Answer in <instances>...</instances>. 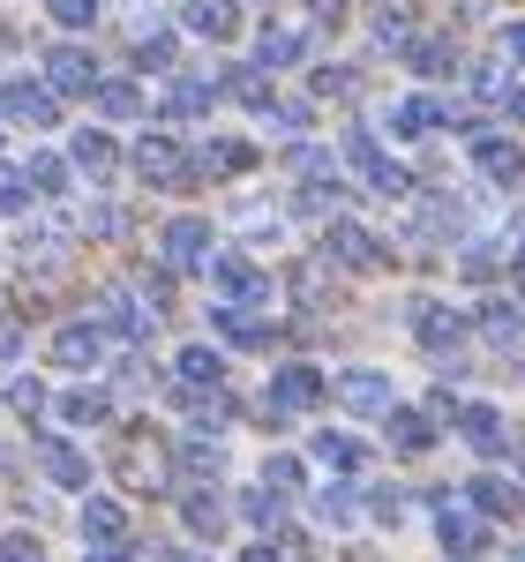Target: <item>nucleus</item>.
Wrapping results in <instances>:
<instances>
[{
    "instance_id": "obj_1",
    "label": "nucleus",
    "mask_w": 525,
    "mask_h": 562,
    "mask_svg": "<svg viewBox=\"0 0 525 562\" xmlns=\"http://www.w3.org/2000/svg\"><path fill=\"white\" fill-rule=\"evenodd\" d=\"M135 173L150 180V188H196V158H188V150H180L174 135H143V143H135Z\"/></svg>"
},
{
    "instance_id": "obj_2",
    "label": "nucleus",
    "mask_w": 525,
    "mask_h": 562,
    "mask_svg": "<svg viewBox=\"0 0 525 562\" xmlns=\"http://www.w3.org/2000/svg\"><path fill=\"white\" fill-rule=\"evenodd\" d=\"M323 256L338 262V270H383V262H391V256H383V240H376L368 225H346V217L323 233Z\"/></svg>"
},
{
    "instance_id": "obj_3",
    "label": "nucleus",
    "mask_w": 525,
    "mask_h": 562,
    "mask_svg": "<svg viewBox=\"0 0 525 562\" xmlns=\"http://www.w3.org/2000/svg\"><path fill=\"white\" fill-rule=\"evenodd\" d=\"M315 397H323V375H315L308 360H293V368H278V375H270V397H262V413L293 420V413H308Z\"/></svg>"
},
{
    "instance_id": "obj_4",
    "label": "nucleus",
    "mask_w": 525,
    "mask_h": 562,
    "mask_svg": "<svg viewBox=\"0 0 525 562\" xmlns=\"http://www.w3.org/2000/svg\"><path fill=\"white\" fill-rule=\"evenodd\" d=\"M121 480H129V487H158V480H166V442L150 428L121 435Z\"/></svg>"
},
{
    "instance_id": "obj_5",
    "label": "nucleus",
    "mask_w": 525,
    "mask_h": 562,
    "mask_svg": "<svg viewBox=\"0 0 525 562\" xmlns=\"http://www.w3.org/2000/svg\"><path fill=\"white\" fill-rule=\"evenodd\" d=\"M338 405H353V413H368V420H391L398 413V397H391V383L376 375V368H353V375H338Z\"/></svg>"
},
{
    "instance_id": "obj_6",
    "label": "nucleus",
    "mask_w": 525,
    "mask_h": 562,
    "mask_svg": "<svg viewBox=\"0 0 525 562\" xmlns=\"http://www.w3.org/2000/svg\"><path fill=\"white\" fill-rule=\"evenodd\" d=\"M211 285H219V301H225V307L270 301V285H262V270H256V262H241V256H211Z\"/></svg>"
},
{
    "instance_id": "obj_7",
    "label": "nucleus",
    "mask_w": 525,
    "mask_h": 562,
    "mask_svg": "<svg viewBox=\"0 0 525 562\" xmlns=\"http://www.w3.org/2000/svg\"><path fill=\"white\" fill-rule=\"evenodd\" d=\"M0 105H8L15 121H31V128H53V121H60V98H53V83H31V76H15V83L0 90Z\"/></svg>"
},
{
    "instance_id": "obj_8",
    "label": "nucleus",
    "mask_w": 525,
    "mask_h": 562,
    "mask_svg": "<svg viewBox=\"0 0 525 562\" xmlns=\"http://www.w3.org/2000/svg\"><path fill=\"white\" fill-rule=\"evenodd\" d=\"M166 262H174V270H211V225L174 217V225H166Z\"/></svg>"
},
{
    "instance_id": "obj_9",
    "label": "nucleus",
    "mask_w": 525,
    "mask_h": 562,
    "mask_svg": "<svg viewBox=\"0 0 525 562\" xmlns=\"http://www.w3.org/2000/svg\"><path fill=\"white\" fill-rule=\"evenodd\" d=\"M413 330H421V346H428V352H458V346H466V315H450L443 301L413 307Z\"/></svg>"
},
{
    "instance_id": "obj_10",
    "label": "nucleus",
    "mask_w": 525,
    "mask_h": 562,
    "mask_svg": "<svg viewBox=\"0 0 525 562\" xmlns=\"http://www.w3.org/2000/svg\"><path fill=\"white\" fill-rule=\"evenodd\" d=\"M346 158L360 166V180H368V188H391V195L405 188V173H398L391 158H383V143H376L368 128H353V135H346Z\"/></svg>"
},
{
    "instance_id": "obj_11",
    "label": "nucleus",
    "mask_w": 525,
    "mask_h": 562,
    "mask_svg": "<svg viewBox=\"0 0 525 562\" xmlns=\"http://www.w3.org/2000/svg\"><path fill=\"white\" fill-rule=\"evenodd\" d=\"M436 540H443V555H458V562H473V555H488V525L473 518V510H443V525H436Z\"/></svg>"
},
{
    "instance_id": "obj_12",
    "label": "nucleus",
    "mask_w": 525,
    "mask_h": 562,
    "mask_svg": "<svg viewBox=\"0 0 525 562\" xmlns=\"http://www.w3.org/2000/svg\"><path fill=\"white\" fill-rule=\"evenodd\" d=\"M53 360H60V368H98V360H105V330H98V323H68V330L53 338Z\"/></svg>"
},
{
    "instance_id": "obj_13",
    "label": "nucleus",
    "mask_w": 525,
    "mask_h": 562,
    "mask_svg": "<svg viewBox=\"0 0 525 562\" xmlns=\"http://www.w3.org/2000/svg\"><path fill=\"white\" fill-rule=\"evenodd\" d=\"M248 166H256V150L233 143V135H219V143L196 150V173H203V180H233V173H248Z\"/></svg>"
},
{
    "instance_id": "obj_14",
    "label": "nucleus",
    "mask_w": 525,
    "mask_h": 562,
    "mask_svg": "<svg viewBox=\"0 0 525 562\" xmlns=\"http://www.w3.org/2000/svg\"><path fill=\"white\" fill-rule=\"evenodd\" d=\"M45 76H53V90H98V60H90L83 45H53Z\"/></svg>"
},
{
    "instance_id": "obj_15",
    "label": "nucleus",
    "mask_w": 525,
    "mask_h": 562,
    "mask_svg": "<svg viewBox=\"0 0 525 562\" xmlns=\"http://www.w3.org/2000/svg\"><path fill=\"white\" fill-rule=\"evenodd\" d=\"M450 420H458V435H466L473 450H503V442H511V428H503V413H495V405H458Z\"/></svg>"
},
{
    "instance_id": "obj_16",
    "label": "nucleus",
    "mask_w": 525,
    "mask_h": 562,
    "mask_svg": "<svg viewBox=\"0 0 525 562\" xmlns=\"http://www.w3.org/2000/svg\"><path fill=\"white\" fill-rule=\"evenodd\" d=\"M188 31L211 38V45H225L233 31H241V8H233V0H188Z\"/></svg>"
},
{
    "instance_id": "obj_17",
    "label": "nucleus",
    "mask_w": 525,
    "mask_h": 562,
    "mask_svg": "<svg viewBox=\"0 0 525 562\" xmlns=\"http://www.w3.org/2000/svg\"><path fill=\"white\" fill-rule=\"evenodd\" d=\"M428 442H436V413H421V405H398V413H391V450L421 458Z\"/></svg>"
},
{
    "instance_id": "obj_18",
    "label": "nucleus",
    "mask_w": 525,
    "mask_h": 562,
    "mask_svg": "<svg viewBox=\"0 0 525 562\" xmlns=\"http://www.w3.org/2000/svg\"><path fill=\"white\" fill-rule=\"evenodd\" d=\"M473 166H481L488 180H518L525 173V150H518V143H503V135H473Z\"/></svg>"
},
{
    "instance_id": "obj_19",
    "label": "nucleus",
    "mask_w": 525,
    "mask_h": 562,
    "mask_svg": "<svg viewBox=\"0 0 525 562\" xmlns=\"http://www.w3.org/2000/svg\"><path fill=\"white\" fill-rule=\"evenodd\" d=\"M256 60H262V68H301V60H308V38H301V31H286V23H262Z\"/></svg>"
},
{
    "instance_id": "obj_20",
    "label": "nucleus",
    "mask_w": 525,
    "mask_h": 562,
    "mask_svg": "<svg viewBox=\"0 0 525 562\" xmlns=\"http://www.w3.org/2000/svg\"><path fill=\"white\" fill-rule=\"evenodd\" d=\"M83 540H90V548H129V518H121V503H83Z\"/></svg>"
},
{
    "instance_id": "obj_21",
    "label": "nucleus",
    "mask_w": 525,
    "mask_h": 562,
    "mask_svg": "<svg viewBox=\"0 0 525 562\" xmlns=\"http://www.w3.org/2000/svg\"><path fill=\"white\" fill-rule=\"evenodd\" d=\"M219 90H233L248 113H278V90H270V68H233Z\"/></svg>"
},
{
    "instance_id": "obj_22",
    "label": "nucleus",
    "mask_w": 525,
    "mask_h": 562,
    "mask_svg": "<svg viewBox=\"0 0 525 562\" xmlns=\"http://www.w3.org/2000/svg\"><path fill=\"white\" fill-rule=\"evenodd\" d=\"M45 480L53 487H90V458L76 442H45Z\"/></svg>"
},
{
    "instance_id": "obj_23",
    "label": "nucleus",
    "mask_w": 525,
    "mask_h": 562,
    "mask_svg": "<svg viewBox=\"0 0 525 562\" xmlns=\"http://www.w3.org/2000/svg\"><path fill=\"white\" fill-rule=\"evenodd\" d=\"M60 420H68V428H105V420H113V397H105V390H68V397H60Z\"/></svg>"
},
{
    "instance_id": "obj_24",
    "label": "nucleus",
    "mask_w": 525,
    "mask_h": 562,
    "mask_svg": "<svg viewBox=\"0 0 525 562\" xmlns=\"http://www.w3.org/2000/svg\"><path fill=\"white\" fill-rule=\"evenodd\" d=\"M211 323H219V338H233V346H278V330H270V323H256V315H241V307H219V315H211Z\"/></svg>"
},
{
    "instance_id": "obj_25",
    "label": "nucleus",
    "mask_w": 525,
    "mask_h": 562,
    "mask_svg": "<svg viewBox=\"0 0 525 562\" xmlns=\"http://www.w3.org/2000/svg\"><path fill=\"white\" fill-rule=\"evenodd\" d=\"M473 510H481V518H518V487L503 473H481L473 480Z\"/></svg>"
},
{
    "instance_id": "obj_26",
    "label": "nucleus",
    "mask_w": 525,
    "mask_h": 562,
    "mask_svg": "<svg viewBox=\"0 0 525 562\" xmlns=\"http://www.w3.org/2000/svg\"><path fill=\"white\" fill-rule=\"evenodd\" d=\"M428 128H443L436 98H398L391 105V135H428Z\"/></svg>"
},
{
    "instance_id": "obj_27",
    "label": "nucleus",
    "mask_w": 525,
    "mask_h": 562,
    "mask_svg": "<svg viewBox=\"0 0 525 562\" xmlns=\"http://www.w3.org/2000/svg\"><path fill=\"white\" fill-rule=\"evenodd\" d=\"M211 98H219V83H203V76H180L174 98H166V113H174V121H196V113H211Z\"/></svg>"
},
{
    "instance_id": "obj_28",
    "label": "nucleus",
    "mask_w": 525,
    "mask_h": 562,
    "mask_svg": "<svg viewBox=\"0 0 525 562\" xmlns=\"http://www.w3.org/2000/svg\"><path fill=\"white\" fill-rule=\"evenodd\" d=\"M405 60H413L421 76H450V68H458V45H450V38H413V45H405Z\"/></svg>"
},
{
    "instance_id": "obj_29",
    "label": "nucleus",
    "mask_w": 525,
    "mask_h": 562,
    "mask_svg": "<svg viewBox=\"0 0 525 562\" xmlns=\"http://www.w3.org/2000/svg\"><path fill=\"white\" fill-rule=\"evenodd\" d=\"M315 458H323V465H331V473H360V458H368V450H360V442H353V435H315Z\"/></svg>"
},
{
    "instance_id": "obj_30",
    "label": "nucleus",
    "mask_w": 525,
    "mask_h": 562,
    "mask_svg": "<svg viewBox=\"0 0 525 562\" xmlns=\"http://www.w3.org/2000/svg\"><path fill=\"white\" fill-rule=\"evenodd\" d=\"M98 113H105V121H135V113H150V105H143L135 83H98Z\"/></svg>"
},
{
    "instance_id": "obj_31",
    "label": "nucleus",
    "mask_w": 525,
    "mask_h": 562,
    "mask_svg": "<svg viewBox=\"0 0 525 562\" xmlns=\"http://www.w3.org/2000/svg\"><path fill=\"white\" fill-rule=\"evenodd\" d=\"M76 166H83L90 180H105V173H113V135L83 128V135H76Z\"/></svg>"
},
{
    "instance_id": "obj_32",
    "label": "nucleus",
    "mask_w": 525,
    "mask_h": 562,
    "mask_svg": "<svg viewBox=\"0 0 525 562\" xmlns=\"http://www.w3.org/2000/svg\"><path fill=\"white\" fill-rule=\"evenodd\" d=\"M31 195H38L31 166H0V211H31Z\"/></svg>"
},
{
    "instance_id": "obj_33",
    "label": "nucleus",
    "mask_w": 525,
    "mask_h": 562,
    "mask_svg": "<svg viewBox=\"0 0 525 562\" xmlns=\"http://www.w3.org/2000/svg\"><path fill=\"white\" fill-rule=\"evenodd\" d=\"M188 420H196V428H225V420H233L225 390H188Z\"/></svg>"
},
{
    "instance_id": "obj_34",
    "label": "nucleus",
    "mask_w": 525,
    "mask_h": 562,
    "mask_svg": "<svg viewBox=\"0 0 525 562\" xmlns=\"http://www.w3.org/2000/svg\"><path fill=\"white\" fill-rule=\"evenodd\" d=\"M180 375L196 390H219V352L211 346H180Z\"/></svg>"
},
{
    "instance_id": "obj_35",
    "label": "nucleus",
    "mask_w": 525,
    "mask_h": 562,
    "mask_svg": "<svg viewBox=\"0 0 525 562\" xmlns=\"http://www.w3.org/2000/svg\"><path fill=\"white\" fill-rule=\"evenodd\" d=\"M180 518L196 525V532H219V495H203V487H188V495H180Z\"/></svg>"
},
{
    "instance_id": "obj_36",
    "label": "nucleus",
    "mask_w": 525,
    "mask_h": 562,
    "mask_svg": "<svg viewBox=\"0 0 525 562\" xmlns=\"http://www.w3.org/2000/svg\"><path fill=\"white\" fill-rule=\"evenodd\" d=\"M135 68H174V31H143L135 38Z\"/></svg>"
},
{
    "instance_id": "obj_37",
    "label": "nucleus",
    "mask_w": 525,
    "mask_h": 562,
    "mask_svg": "<svg viewBox=\"0 0 525 562\" xmlns=\"http://www.w3.org/2000/svg\"><path fill=\"white\" fill-rule=\"evenodd\" d=\"M481 330L495 338V346H511V338H518V307H511V301H488L481 307Z\"/></svg>"
},
{
    "instance_id": "obj_38",
    "label": "nucleus",
    "mask_w": 525,
    "mask_h": 562,
    "mask_svg": "<svg viewBox=\"0 0 525 562\" xmlns=\"http://www.w3.org/2000/svg\"><path fill=\"white\" fill-rule=\"evenodd\" d=\"M241 510H248V525H262V532H278V525H286V510H278V495H270V487H256Z\"/></svg>"
},
{
    "instance_id": "obj_39",
    "label": "nucleus",
    "mask_w": 525,
    "mask_h": 562,
    "mask_svg": "<svg viewBox=\"0 0 525 562\" xmlns=\"http://www.w3.org/2000/svg\"><path fill=\"white\" fill-rule=\"evenodd\" d=\"M338 203H346V188H338V180H308V188H301V211H315V217L338 211Z\"/></svg>"
},
{
    "instance_id": "obj_40",
    "label": "nucleus",
    "mask_w": 525,
    "mask_h": 562,
    "mask_svg": "<svg viewBox=\"0 0 525 562\" xmlns=\"http://www.w3.org/2000/svg\"><path fill=\"white\" fill-rule=\"evenodd\" d=\"M262 487H270V495H293V487H301V458H270V465H262Z\"/></svg>"
},
{
    "instance_id": "obj_41",
    "label": "nucleus",
    "mask_w": 525,
    "mask_h": 562,
    "mask_svg": "<svg viewBox=\"0 0 525 562\" xmlns=\"http://www.w3.org/2000/svg\"><path fill=\"white\" fill-rule=\"evenodd\" d=\"M353 90H360L353 68H315V98H353Z\"/></svg>"
},
{
    "instance_id": "obj_42",
    "label": "nucleus",
    "mask_w": 525,
    "mask_h": 562,
    "mask_svg": "<svg viewBox=\"0 0 525 562\" xmlns=\"http://www.w3.org/2000/svg\"><path fill=\"white\" fill-rule=\"evenodd\" d=\"M53 8V23H68V31H83L90 15H98V0H45Z\"/></svg>"
},
{
    "instance_id": "obj_43",
    "label": "nucleus",
    "mask_w": 525,
    "mask_h": 562,
    "mask_svg": "<svg viewBox=\"0 0 525 562\" xmlns=\"http://www.w3.org/2000/svg\"><path fill=\"white\" fill-rule=\"evenodd\" d=\"M180 465H188V480H219V450L188 442V450H180Z\"/></svg>"
},
{
    "instance_id": "obj_44",
    "label": "nucleus",
    "mask_w": 525,
    "mask_h": 562,
    "mask_svg": "<svg viewBox=\"0 0 525 562\" xmlns=\"http://www.w3.org/2000/svg\"><path fill=\"white\" fill-rule=\"evenodd\" d=\"M315 510H323V525H353V510H360V503H353L346 487H331V495H323Z\"/></svg>"
},
{
    "instance_id": "obj_45",
    "label": "nucleus",
    "mask_w": 525,
    "mask_h": 562,
    "mask_svg": "<svg viewBox=\"0 0 525 562\" xmlns=\"http://www.w3.org/2000/svg\"><path fill=\"white\" fill-rule=\"evenodd\" d=\"M0 562H45V548L23 540V532H8V540H0Z\"/></svg>"
},
{
    "instance_id": "obj_46",
    "label": "nucleus",
    "mask_w": 525,
    "mask_h": 562,
    "mask_svg": "<svg viewBox=\"0 0 525 562\" xmlns=\"http://www.w3.org/2000/svg\"><path fill=\"white\" fill-rule=\"evenodd\" d=\"M15 413L38 420V413H45V383H15Z\"/></svg>"
},
{
    "instance_id": "obj_47",
    "label": "nucleus",
    "mask_w": 525,
    "mask_h": 562,
    "mask_svg": "<svg viewBox=\"0 0 525 562\" xmlns=\"http://www.w3.org/2000/svg\"><path fill=\"white\" fill-rule=\"evenodd\" d=\"M278 121H286V128L301 135V128H308V121H315V105H301V98H278Z\"/></svg>"
},
{
    "instance_id": "obj_48",
    "label": "nucleus",
    "mask_w": 525,
    "mask_h": 562,
    "mask_svg": "<svg viewBox=\"0 0 525 562\" xmlns=\"http://www.w3.org/2000/svg\"><path fill=\"white\" fill-rule=\"evenodd\" d=\"M31 180H38V188H60L68 166H60V158H31Z\"/></svg>"
},
{
    "instance_id": "obj_49",
    "label": "nucleus",
    "mask_w": 525,
    "mask_h": 562,
    "mask_svg": "<svg viewBox=\"0 0 525 562\" xmlns=\"http://www.w3.org/2000/svg\"><path fill=\"white\" fill-rule=\"evenodd\" d=\"M503 60H525V23H511V31H503Z\"/></svg>"
},
{
    "instance_id": "obj_50",
    "label": "nucleus",
    "mask_w": 525,
    "mask_h": 562,
    "mask_svg": "<svg viewBox=\"0 0 525 562\" xmlns=\"http://www.w3.org/2000/svg\"><path fill=\"white\" fill-rule=\"evenodd\" d=\"M495 105H503V113H511V121H525V90H503V98H495Z\"/></svg>"
},
{
    "instance_id": "obj_51",
    "label": "nucleus",
    "mask_w": 525,
    "mask_h": 562,
    "mask_svg": "<svg viewBox=\"0 0 525 562\" xmlns=\"http://www.w3.org/2000/svg\"><path fill=\"white\" fill-rule=\"evenodd\" d=\"M308 8H315L323 23H338V15H346V0H308Z\"/></svg>"
},
{
    "instance_id": "obj_52",
    "label": "nucleus",
    "mask_w": 525,
    "mask_h": 562,
    "mask_svg": "<svg viewBox=\"0 0 525 562\" xmlns=\"http://www.w3.org/2000/svg\"><path fill=\"white\" fill-rule=\"evenodd\" d=\"M90 562H135L129 548H90Z\"/></svg>"
},
{
    "instance_id": "obj_53",
    "label": "nucleus",
    "mask_w": 525,
    "mask_h": 562,
    "mask_svg": "<svg viewBox=\"0 0 525 562\" xmlns=\"http://www.w3.org/2000/svg\"><path fill=\"white\" fill-rule=\"evenodd\" d=\"M241 562H278V548H248V555H241Z\"/></svg>"
},
{
    "instance_id": "obj_54",
    "label": "nucleus",
    "mask_w": 525,
    "mask_h": 562,
    "mask_svg": "<svg viewBox=\"0 0 525 562\" xmlns=\"http://www.w3.org/2000/svg\"><path fill=\"white\" fill-rule=\"evenodd\" d=\"M166 562H203V555H188V548H174V555H166Z\"/></svg>"
},
{
    "instance_id": "obj_55",
    "label": "nucleus",
    "mask_w": 525,
    "mask_h": 562,
    "mask_svg": "<svg viewBox=\"0 0 525 562\" xmlns=\"http://www.w3.org/2000/svg\"><path fill=\"white\" fill-rule=\"evenodd\" d=\"M518 473H525V442H518Z\"/></svg>"
},
{
    "instance_id": "obj_56",
    "label": "nucleus",
    "mask_w": 525,
    "mask_h": 562,
    "mask_svg": "<svg viewBox=\"0 0 525 562\" xmlns=\"http://www.w3.org/2000/svg\"><path fill=\"white\" fill-rule=\"evenodd\" d=\"M518 562H525V555H518Z\"/></svg>"
}]
</instances>
